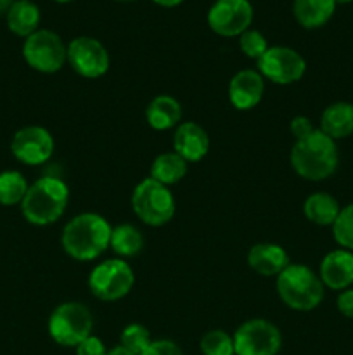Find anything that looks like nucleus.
Instances as JSON below:
<instances>
[{
    "label": "nucleus",
    "mask_w": 353,
    "mask_h": 355,
    "mask_svg": "<svg viewBox=\"0 0 353 355\" xmlns=\"http://www.w3.org/2000/svg\"><path fill=\"white\" fill-rule=\"evenodd\" d=\"M111 232H113V227L100 215H76L62 229V248L71 259L80 260V262L93 260L107 250Z\"/></svg>",
    "instance_id": "nucleus-1"
},
{
    "label": "nucleus",
    "mask_w": 353,
    "mask_h": 355,
    "mask_svg": "<svg viewBox=\"0 0 353 355\" xmlns=\"http://www.w3.org/2000/svg\"><path fill=\"white\" fill-rule=\"evenodd\" d=\"M339 163L338 146L324 132L315 130L308 137L296 141L291 151L294 172L307 180H324L336 172Z\"/></svg>",
    "instance_id": "nucleus-2"
},
{
    "label": "nucleus",
    "mask_w": 353,
    "mask_h": 355,
    "mask_svg": "<svg viewBox=\"0 0 353 355\" xmlns=\"http://www.w3.org/2000/svg\"><path fill=\"white\" fill-rule=\"evenodd\" d=\"M69 189L57 177H42L35 180L21 203L24 218L33 225H48L62 217L68 207Z\"/></svg>",
    "instance_id": "nucleus-3"
},
{
    "label": "nucleus",
    "mask_w": 353,
    "mask_h": 355,
    "mask_svg": "<svg viewBox=\"0 0 353 355\" xmlns=\"http://www.w3.org/2000/svg\"><path fill=\"white\" fill-rule=\"evenodd\" d=\"M277 291L287 307L294 311H311L324 300V284L320 277L307 266L289 263L277 276Z\"/></svg>",
    "instance_id": "nucleus-4"
},
{
    "label": "nucleus",
    "mask_w": 353,
    "mask_h": 355,
    "mask_svg": "<svg viewBox=\"0 0 353 355\" xmlns=\"http://www.w3.org/2000/svg\"><path fill=\"white\" fill-rule=\"evenodd\" d=\"M132 208L144 224L159 227L172 220L175 214V200L166 186L154 179H144L132 194Z\"/></svg>",
    "instance_id": "nucleus-5"
},
{
    "label": "nucleus",
    "mask_w": 353,
    "mask_h": 355,
    "mask_svg": "<svg viewBox=\"0 0 353 355\" xmlns=\"http://www.w3.org/2000/svg\"><path fill=\"white\" fill-rule=\"evenodd\" d=\"M92 314L78 302L59 305L48 318V335L62 347H78L92 335Z\"/></svg>",
    "instance_id": "nucleus-6"
},
{
    "label": "nucleus",
    "mask_w": 353,
    "mask_h": 355,
    "mask_svg": "<svg viewBox=\"0 0 353 355\" xmlns=\"http://www.w3.org/2000/svg\"><path fill=\"white\" fill-rule=\"evenodd\" d=\"M135 283L132 267L118 259L106 260L93 267L89 277V288L93 297L104 302H114L127 297Z\"/></svg>",
    "instance_id": "nucleus-7"
},
{
    "label": "nucleus",
    "mask_w": 353,
    "mask_h": 355,
    "mask_svg": "<svg viewBox=\"0 0 353 355\" xmlns=\"http://www.w3.org/2000/svg\"><path fill=\"white\" fill-rule=\"evenodd\" d=\"M24 61L40 73H57L68 61V47L57 33L37 30L24 40Z\"/></svg>",
    "instance_id": "nucleus-8"
},
{
    "label": "nucleus",
    "mask_w": 353,
    "mask_h": 355,
    "mask_svg": "<svg viewBox=\"0 0 353 355\" xmlns=\"http://www.w3.org/2000/svg\"><path fill=\"white\" fill-rule=\"evenodd\" d=\"M280 345V331L265 319L246 321L234 335L235 355H277Z\"/></svg>",
    "instance_id": "nucleus-9"
},
{
    "label": "nucleus",
    "mask_w": 353,
    "mask_h": 355,
    "mask_svg": "<svg viewBox=\"0 0 353 355\" xmlns=\"http://www.w3.org/2000/svg\"><path fill=\"white\" fill-rule=\"evenodd\" d=\"M307 62L294 49L269 47L258 59V73L279 85H289L305 75Z\"/></svg>",
    "instance_id": "nucleus-10"
},
{
    "label": "nucleus",
    "mask_w": 353,
    "mask_h": 355,
    "mask_svg": "<svg viewBox=\"0 0 353 355\" xmlns=\"http://www.w3.org/2000/svg\"><path fill=\"white\" fill-rule=\"evenodd\" d=\"M251 21L249 0H217L208 12V24L220 37H241Z\"/></svg>",
    "instance_id": "nucleus-11"
},
{
    "label": "nucleus",
    "mask_w": 353,
    "mask_h": 355,
    "mask_svg": "<svg viewBox=\"0 0 353 355\" xmlns=\"http://www.w3.org/2000/svg\"><path fill=\"white\" fill-rule=\"evenodd\" d=\"M10 151L14 158L24 165H42L48 162L54 153V139L47 128L30 125L14 134Z\"/></svg>",
    "instance_id": "nucleus-12"
},
{
    "label": "nucleus",
    "mask_w": 353,
    "mask_h": 355,
    "mask_svg": "<svg viewBox=\"0 0 353 355\" xmlns=\"http://www.w3.org/2000/svg\"><path fill=\"white\" fill-rule=\"evenodd\" d=\"M68 62L78 75L99 78L109 69V54L96 38L78 37L69 42Z\"/></svg>",
    "instance_id": "nucleus-13"
},
{
    "label": "nucleus",
    "mask_w": 353,
    "mask_h": 355,
    "mask_svg": "<svg viewBox=\"0 0 353 355\" xmlns=\"http://www.w3.org/2000/svg\"><path fill=\"white\" fill-rule=\"evenodd\" d=\"M318 277L331 290H348L353 284V253L343 248L327 253L320 263Z\"/></svg>",
    "instance_id": "nucleus-14"
},
{
    "label": "nucleus",
    "mask_w": 353,
    "mask_h": 355,
    "mask_svg": "<svg viewBox=\"0 0 353 355\" xmlns=\"http://www.w3.org/2000/svg\"><path fill=\"white\" fill-rule=\"evenodd\" d=\"M265 82L263 76L255 69H242L237 75L232 76L228 83V99L232 106L246 111L255 107L262 101Z\"/></svg>",
    "instance_id": "nucleus-15"
},
{
    "label": "nucleus",
    "mask_w": 353,
    "mask_h": 355,
    "mask_svg": "<svg viewBox=\"0 0 353 355\" xmlns=\"http://www.w3.org/2000/svg\"><path fill=\"white\" fill-rule=\"evenodd\" d=\"M210 149V137L206 130L194 121H187L176 127L173 135V151L185 159L187 163H194L203 159Z\"/></svg>",
    "instance_id": "nucleus-16"
},
{
    "label": "nucleus",
    "mask_w": 353,
    "mask_h": 355,
    "mask_svg": "<svg viewBox=\"0 0 353 355\" xmlns=\"http://www.w3.org/2000/svg\"><path fill=\"white\" fill-rule=\"evenodd\" d=\"M248 263L260 276H279L289 266L286 250L273 243H260L248 253Z\"/></svg>",
    "instance_id": "nucleus-17"
},
{
    "label": "nucleus",
    "mask_w": 353,
    "mask_h": 355,
    "mask_svg": "<svg viewBox=\"0 0 353 355\" xmlns=\"http://www.w3.org/2000/svg\"><path fill=\"white\" fill-rule=\"evenodd\" d=\"M320 132L338 141L353 134V104L334 103L324 110L320 116Z\"/></svg>",
    "instance_id": "nucleus-18"
},
{
    "label": "nucleus",
    "mask_w": 353,
    "mask_h": 355,
    "mask_svg": "<svg viewBox=\"0 0 353 355\" xmlns=\"http://www.w3.org/2000/svg\"><path fill=\"white\" fill-rule=\"evenodd\" d=\"M40 9L31 0H16L7 12V26L17 37L28 38L38 30Z\"/></svg>",
    "instance_id": "nucleus-19"
},
{
    "label": "nucleus",
    "mask_w": 353,
    "mask_h": 355,
    "mask_svg": "<svg viewBox=\"0 0 353 355\" xmlns=\"http://www.w3.org/2000/svg\"><path fill=\"white\" fill-rule=\"evenodd\" d=\"M149 127L154 130H168L175 127L182 118V106L172 96H158L149 103L145 110Z\"/></svg>",
    "instance_id": "nucleus-20"
},
{
    "label": "nucleus",
    "mask_w": 353,
    "mask_h": 355,
    "mask_svg": "<svg viewBox=\"0 0 353 355\" xmlns=\"http://www.w3.org/2000/svg\"><path fill=\"white\" fill-rule=\"evenodd\" d=\"M294 17L303 28L314 30L327 23L336 10L334 0H294Z\"/></svg>",
    "instance_id": "nucleus-21"
},
{
    "label": "nucleus",
    "mask_w": 353,
    "mask_h": 355,
    "mask_svg": "<svg viewBox=\"0 0 353 355\" xmlns=\"http://www.w3.org/2000/svg\"><path fill=\"white\" fill-rule=\"evenodd\" d=\"M303 211L305 217L311 224L325 227V225L334 224L341 208H339L338 200L334 196H331L329 193H314L305 201Z\"/></svg>",
    "instance_id": "nucleus-22"
},
{
    "label": "nucleus",
    "mask_w": 353,
    "mask_h": 355,
    "mask_svg": "<svg viewBox=\"0 0 353 355\" xmlns=\"http://www.w3.org/2000/svg\"><path fill=\"white\" fill-rule=\"evenodd\" d=\"M187 173V162L180 158L175 151L163 153L152 162L151 166V179L158 180L163 186H172V184L180 182Z\"/></svg>",
    "instance_id": "nucleus-23"
},
{
    "label": "nucleus",
    "mask_w": 353,
    "mask_h": 355,
    "mask_svg": "<svg viewBox=\"0 0 353 355\" xmlns=\"http://www.w3.org/2000/svg\"><path fill=\"white\" fill-rule=\"evenodd\" d=\"M109 246L120 257H135L144 248V238L141 231L130 224L118 225L111 232Z\"/></svg>",
    "instance_id": "nucleus-24"
},
{
    "label": "nucleus",
    "mask_w": 353,
    "mask_h": 355,
    "mask_svg": "<svg viewBox=\"0 0 353 355\" xmlns=\"http://www.w3.org/2000/svg\"><path fill=\"white\" fill-rule=\"evenodd\" d=\"M30 184L26 182L24 175L17 170H6L0 172V205L3 207H14L23 203L28 193Z\"/></svg>",
    "instance_id": "nucleus-25"
},
{
    "label": "nucleus",
    "mask_w": 353,
    "mask_h": 355,
    "mask_svg": "<svg viewBox=\"0 0 353 355\" xmlns=\"http://www.w3.org/2000/svg\"><path fill=\"white\" fill-rule=\"evenodd\" d=\"M332 234L343 250L353 252V203L341 208L338 218L332 224Z\"/></svg>",
    "instance_id": "nucleus-26"
},
{
    "label": "nucleus",
    "mask_w": 353,
    "mask_h": 355,
    "mask_svg": "<svg viewBox=\"0 0 353 355\" xmlns=\"http://www.w3.org/2000/svg\"><path fill=\"white\" fill-rule=\"evenodd\" d=\"M201 352L204 355H234V338L221 329L208 331L201 338Z\"/></svg>",
    "instance_id": "nucleus-27"
},
{
    "label": "nucleus",
    "mask_w": 353,
    "mask_h": 355,
    "mask_svg": "<svg viewBox=\"0 0 353 355\" xmlns=\"http://www.w3.org/2000/svg\"><path fill=\"white\" fill-rule=\"evenodd\" d=\"M151 342V333L142 324H130L121 333V347L130 350L134 355H141Z\"/></svg>",
    "instance_id": "nucleus-28"
},
{
    "label": "nucleus",
    "mask_w": 353,
    "mask_h": 355,
    "mask_svg": "<svg viewBox=\"0 0 353 355\" xmlns=\"http://www.w3.org/2000/svg\"><path fill=\"white\" fill-rule=\"evenodd\" d=\"M239 47H241L242 54H246L251 59H256V61L269 51V44H266L265 37L256 30H246L239 37Z\"/></svg>",
    "instance_id": "nucleus-29"
},
{
    "label": "nucleus",
    "mask_w": 353,
    "mask_h": 355,
    "mask_svg": "<svg viewBox=\"0 0 353 355\" xmlns=\"http://www.w3.org/2000/svg\"><path fill=\"white\" fill-rule=\"evenodd\" d=\"M141 355H183V352L172 340H156L149 343L147 349Z\"/></svg>",
    "instance_id": "nucleus-30"
},
{
    "label": "nucleus",
    "mask_w": 353,
    "mask_h": 355,
    "mask_svg": "<svg viewBox=\"0 0 353 355\" xmlns=\"http://www.w3.org/2000/svg\"><path fill=\"white\" fill-rule=\"evenodd\" d=\"M76 349V355H107V350L106 347H104V343L100 342L97 336H92L90 335L89 338L83 340L82 343H80L78 347H75Z\"/></svg>",
    "instance_id": "nucleus-31"
},
{
    "label": "nucleus",
    "mask_w": 353,
    "mask_h": 355,
    "mask_svg": "<svg viewBox=\"0 0 353 355\" xmlns=\"http://www.w3.org/2000/svg\"><path fill=\"white\" fill-rule=\"evenodd\" d=\"M291 132H293V135L296 137V141H301V139L314 134L315 128L307 116H296L291 121Z\"/></svg>",
    "instance_id": "nucleus-32"
},
{
    "label": "nucleus",
    "mask_w": 353,
    "mask_h": 355,
    "mask_svg": "<svg viewBox=\"0 0 353 355\" xmlns=\"http://www.w3.org/2000/svg\"><path fill=\"white\" fill-rule=\"evenodd\" d=\"M338 311L341 312L345 318L353 319V288L343 290L338 297Z\"/></svg>",
    "instance_id": "nucleus-33"
},
{
    "label": "nucleus",
    "mask_w": 353,
    "mask_h": 355,
    "mask_svg": "<svg viewBox=\"0 0 353 355\" xmlns=\"http://www.w3.org/2000/svg\"><path fill=\"white\" fill-rule=\"evenodd\" d=\"M152 2H156L158 6H161V7H176V6H180L183 0H152Z\"/></svg>",
    "instance_id": "nucleus-34"
},
{
    "label": "nucleus",
    "mask_w": 353,
    "mask_h": 355,
    "mask_svg": "<svg viewBox=\"0 0 353 355\" xmlns=\"http://www.w3.org/2000/svg\"><path fill=\"white\" fill-rule=\"evenodd\" d=\"M14 2H16V0H0V16H2V14L7 16V12H9V9L12 7Z\"/></svg>",
    "instance_id": "nucleus-35"
},
{
    "label": "nucleus",
    "mask_w": 353,
    "mask_h": 355,
    "mask_svg": "<svg viewBox=\"0 0 353 355\" xmlns=\"http://www.w3.org/2000/svg\"><path fill=\"white\" fill-rule=\"evenodd\" d=\"M107 355H134V354H132L130 350L125 349V347L118 345V347H114L113 350H109V352H107Z\"/></svg>",
    "instance_id": "nucleus-36"
},
{
    "label": "nucleus",
    "mask_w": 353,
    "mask_h": 355,
    "mask_svg": "<svg viewBox=\"0 0 353 355\" xmlns=\"http://www.w3.org/2000/svg\"><path fill=\"white\" fill-rule=\"evenodd\" d=\"M336 3H350V2H353V0H334Z\"/></svg>",
    "instance_id": "nucleus-37"
},
{
    "label": "nucleus",
    "mask_w": 353,
    "mask_h": 355,
    "mask_svg": "<svg viewBox=\"0 0 353 355\" xmlns=\"http://www.w3.org/2000/svg\"><path fill=\"white\" fill-rule=\"evenodd\" d=\"M55 2H59V3H66V2H71V0H55Z\"/></svg>",
    "instance_id": "nucleus-38"
},
{
    "label": "nucleus",
    "mask_w": 353,
    "mask_h": 355,
    "mask_svg": "<svg viewBox=\"0 0 353 355\" xmlns=\"http://www.w3.org/2000/svg\"><path fill=\"white\" fill-rule=\"evenodd\" d=\"M118 2H130V0H118Z\"/></svg>",
    "instance_id": "nucleus-39"
}]
</instances>
